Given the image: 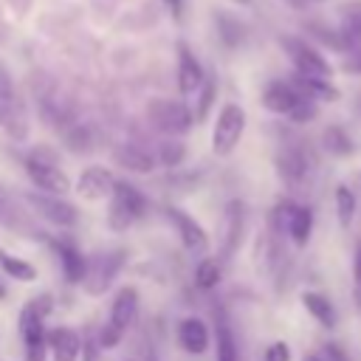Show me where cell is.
Wrapping results in <instances>:
<instances>
[{
  "label": "cell",
  "mask_w": 361,
  "mask_h": 361,
  "mask_svg": "<svg viewBox=\"0 0 361 361\" xmlns=\"http://www.w3.org/2000/svg\"><path fill=\"white\" fill-rule=\"evenodd\" d=\"M223 279V265L217 257H203L195 265V288L197 290H214Z\"/></svg>",
  "instance_id": "28"
},
{
  "label": "cell",
  "mask_w": 361,
  "mask_h": 361,
  "mask_svg": "<svg viewBox=\"0 0 361 361\" xmlns=\"http://www.w3.org/2000/svg\"><path fill=\"white\" fill-rule=\"evenodd\" d=\"M245 133V110L237 102H226L214 118V130H212V152L226 158L237 149L240 138Z\"/></svg>",
  "instance_id": "10"
},
{
  "label": "cell",
  "mask_w": 361,
  "mask_h": 361,
  "mask_svg": "<svg viewBox=\"0 0 361 361\" xmlns=\"http://www.w3.org/2000/svg\"><path fill=\"white\" fill-rule=\"evenodd\" d=\"M307 96L290 82V79H274V82H268L265 87H262V96H259V102H262V107L268 110V113H276V116H285V118H290V113L305 102Z\"/></svg>",
  "instance_id": "12"
},
{
  "label": "cell",
  "mask_w": 361,
  "mask_h": 361,
  "mask_svg": "<svg viewBox=\"0 0 361 361\" xmlns=\"http://www.w3.org/2000/svg\"><path fill=\"white\" fill-rule=\"evenodd\" d=\"M302 361H322V355H313V353H310V355H305Z\"/></svg>",
  "instance_id": "43"
},
{
  "label": "cell",
  "mask_w": 361,
  "mask_h": 361,
  "mask_svg": "<svg viewBox=\"0 0 361 361\" xmlns=\"http://www.w3.org/2000/svg\"><path fill=\"white\" fill-rule=\"evenodd\" d=\"M355 209H358V200H355V192L350 186H336V217H338V226H350L353 217H355Z\"/></svg>",
  "instance_id": "30"
},
{
  "label": "cell",
  "mask_w": 361,
  "mask_h": 361,
  "mask_svg": "<svg viewBox=\"0 0 361 361\" xmlns=\"http://www.w3.org/2000/svg\"><path fill=\"white\" fill-rule=\"evenodd\" d=\"M183 158H186V147L175 138H169L158 147V164H164V166H180Z\"/></svg>",
  "instance_id": "34"
},
{
  "label": "cell",
  "mask_w": 361,
  "mask_h": 361,
  "mask_svg": "<svg viewBox=\"0 0 361 361\" xmlns=\"http://www.w3.org/2000/svg\"><path fill=\"white\" fill-rule=\"evenodd\" d=\"M82 347H85V341H82L79 330H73V327L48 330V350H51L54 361H79Z\"/></svg>",
  "instance_id": "20"
},
{
  "label": "cell",
  "mask_w": 361,
  "mask_h": 361,
  "mask_svg": "<svg viewBox=\"0 0 361 361\" xmlns=\"http://www.w3.org/2000/svg\"><path fill=\"white\" fill-rule=\"evenodd\" d=\"M166 217L172 220V226H175V231H178V237H180V243H183V248L186 251H206L209 248V234L203 231V226L192 217V214H186L183 209H175V206H169L166 209Z\"/></svg>",
  "instance_id": "15"
},
{
  "label": "cell",
  "mask_w": 361,
  "mask_h": 361,
  "mask_svg": "<svg viewBox=\"0 0 361 361\" xmlns=\"http://www.w3.org/2000/svg\"><path fill=\"white\" fill-rule=\"evenodd\" d=\"M161 3H166V8L172 11V17H180V11H183V0H161Z\"/></svg>",
  "instance_id": "40"
},
{
  "label": "cell",
  "mask_w": 361,
  "mask_h": 361,
  "mask_svg": "<svg viewBox=\"0 0 361 361\" xmlns=\"http://www.w3.org/2000/svg\"><path fill=\"white\" fill-rule=\"evenodd\" d=\"M214 96H217V85H214L212 76H206V82H203L200 90H197V104H195V118H197V121H203V118L209 116Z\"/></svg>",
  "instance_id": "32"
},
{
  "label": "cell",
  "mask_w": 361,
  "mask_h": 361,
  "mask_svg": "<svg viewBox=\"0 0 361 361\" xmlns=\"http://www.w3.org/2000/svg\"><path fill=\"white\" fill-rule=\"evenodd\" d=\"M217 31H220L223 45H228V48H237L245 39V25L228 14H217Z\"/></svg>",
  "instance_id": "31"
},
{
  "label": "cell",
  "mask_w": 361,
  "mask_h": 361,
  "mask_svg": "<svg viewBox=\"0 0 361 361\" xmlns=\"http://www.w3.org/2000/svg\"><path fill=\"white\" fill-rule=\"evenodd\" d=\"M290 82L307 96V99H313V102H338L341 99V90L336 87V82L333 79H322V76H305V73H296L293 71V76H290Z\"/></svg>",
  "instance_id": "22"
},
{
  "label": "cell",
  "mask_w": 361,
  "mask_h": 361,
  "mask_svg": "<svg viewBox=\"0 0 361 361\" xmlns=\"http://www.w3.org/2000/svg\"><path fill=\"white\" fill-rule=\"evenodd\" d=\"M6 296H8V290H6L3 285H0V299H6Z\"/></svg>",
  "instance_id": "45"
},
{
  "label": "cell",
  "mask_w": 361,
  "mask_h": 361,
  "mask_svg": "<svg viewBox=\"0 0 361 361\" xmlns=\"http://www.w3.org/2000/svg\"><path fill=\"white\" fill-rule=\"evenodd\" d=\"M147 121L164 135H186L197 118L178 99H152L147 104Z\"/></svg>",
  "instance_id": "7"
},
{
  "label": "cell",
  "mask_w": 361,
  "mask_h": 361,
  "mask_svg": "<svg viewBox=\"0 0 361 361\" xmlns=\"http://www.w3.org/2000/svg\"><path fill=\"white\" fill-rule=\"evenodd\" d=\"M42 240H45V243L51 245V251L56 254L65 282L82 285V279H85V274H87V257L76 248V243L68 240V237H54V234H45Z\"/></svg>",
  "instance_id": "13"
},
{
  "label": "cell",
  "mask_w": 361,
  "mask_h": 361,
  "mask_svg": "<svg viewBox=\"0 0 361 361\" xmlns=\"http://www.w3.org/2000/svg\"><path fill=\"white\" fill-rule=\"evenodd\" d=\"M149 209V200L141 189H135L130 180H116V189L110 195L107 206V226L113 231H127L133 223H138Z\"/></svg>",
  "instance_id": "4"
},
{
  "label": "cell",
  "mask_w": 361,
  "mask_h": 361,
  "mask_svg": "<svg viewBox=\"0 0 361 361\" xmlns=\"http://www.w3.org/2000/svg\"><path fill=\"white\" fill-rule=\"evenodd\" d=\"M0 271H6L17 282H34L39 276V271L34 268V262H28L23 257H14V254H8L3 248H0Z\"/></svg>",
  "instance_id": "29"
},
{
  "label": "cell",
  "mask_w": 361,
  "mask_h": 361,
  "mask_svg": "<svg viewBox=\"0 0 361 361\" xmlns=\"http://www.w3.org/2000/svg\"><path fill=\"white\" fill-rule=\"evenodd\" d=\"M279 48L285 51V56L290 59L296 73L305 76H322V79H333V65L330 59L322 54V48H316L310 39L296 37V34H282L279 37Z\"/></svg>",
  "instance_id": "6"
},
{
  "label": "cell",
  "mask_w": 361,
  "mask_h": 361,
  "mask_svg": "<svg viewBox=\"0 0 361 361\" xmlns=\"http://www.w3.org/2000/svg\"><path fill=\"white\" fill-rule=\"evenodd\" d=\"M0 226H6L8 231H20V234H34V223L25 217L23 206L14 203L11 197L0 195Z\"/></svg>",
  "instance_id": "26"
},
{
  "label": "cell",
  "mask_w": 361,
  "mask_h": 361,
  "mask_svg": "<svg viewBox=\"0 0 361 361\" xmlns=\"http://www.w3.org/2000/svg\"><path fill=\"white\" fill-rule=\"evenodd\" d=\"M28 206L51 226H59V228H73L79 223V209L73 203H68L62 195H51V192H31L28 197Z\"/></svg>",
  "instance_id": "11"
},
{
  "label": "cell",
  "mask_w": 361,
  "mask_h": 361,
  "mask_svg": "<svg viewBox=\"0 0 361 361\" xmlns=\"http://www.w3.org/2000/svg\"><path fill=\"white\" fill-rule=\"evenodd\" d=\"M0 127L14 141H23L28 135V110L6 68H0Z\"/></svg>",
  "instance_id": "9"
},
{
  "label": "cell",
  "mask_w": 361,
  "mask_h": 361,
  "mask_svg": "<svg viewBox=\"0 0 361 361\" xmlns=\"http://www.w3.org/2000/svg\"><path fill=\"white\" fill-rule=\"evenodd\" d=\"M290 347L285 341H271L265 347V361H290Z\"/></svg>",
  "instance_id": "35"
},
{
  "label": "cell",
  "mask_w": 361,
  "mask_h": 361,
  "mask_svg": "<svg viewBox=\"0 0 361 361\" xmlns=\"http://www.w3.org/2000/svg\"><path fill=\"white\" fill-rule=\"evenodd\" d=\"M23 166L28 172V180L39 189V192H51V195H68L71 192V180L59 166V158L54 149L48 147H34L25 158Z\"/></svg>",
  "instance_id": "2"
},
{
  "label": "cell",
  "mask_w": 361,
  "mask_h": 361,
  "mask_svg": "<svg viewBox=\"0 0 361 361\" xmlns=\"http://www.w3.org/2000/svg\"><path fill=\"white\" fill-rule=\"evenodd\" d=\"M245 237V206L243 200H228L226 206V234H223V251L220 257H234Z\"/></svg>",
  "instance_id": "19"
},
{
  "label": "cell",
  "mask_w": 361,
  "mask_h": 361,
  "mask_svg": "<svg viewBox=\"0 0 361 361\" xmlns=\"http://www.w3.org/2000/svg\"><path fill=\"white\" fill-rule=\"evenodd\" d=\"M350 56H353V62H350V68H353L355 73H361V48H358L355 54H350Z\"/></svg>",
  "instance_id": "42"
},
{
  "label": "cell",
  "mask_w": 361,
  "mask_h": 361,
  "mask_svg": "<svg viewBox=\"0 0 361 361\" xmlns=\"http://www.w3.org/2000/svg\"><path fill=\"white\" fill-rule=\"evenodd\" d=\"M203 82H206V73H203L197 56L192 54V48L186 42H180L178 45V90H180V96L197 93Z\"/></svg>",
  "instance_id": "17"
},
{
  "label": "cell",
  "mask_w": 361,
  "mask_h": 361,
  "mask_svg": "<svg viewBox=\"0 0 361 361\" xmlns=\"http://www.w3.org/2000/svg\"><path fill=\"white\" fill-rule=\"evenodd\" d=\"M290 8H296V11H302V8H307L310 3H319V0H285Z\"/></svg>",
  "instance_id": "41"
},
{
  "label": "cell",
  "mask_w": 361,
  "mask_h": 361,
  "mask_svg": "<svg viewBox=\"0 0 361 361\" xmlns=\"http://www.w3.org/2000/svg\"><path fill=\"white\" fill-rule=\"evenodd\" d=\"M322 147L333 158H347L353 152V138L341 124H327L324 133H322Z\"/></svg>",
  "instance_id": "27"
},
{
  "label": "cell",
  "mask_w": 361,
  "mask_h": 361,
  "mask_svg": "<svg viewBox=\"0 0 361 361\" xmlns=\"http://www.w3.org/2000/svg\"><path fill=\"white\" fill-rule=\"evenodd\" d=\"M113 158L121 169L135 172V175H149L158 166V155H152L149 149H144L141 144H118L113 149Z\"/></svg>",
  "instance_id": "21"
},
{
  "label": "cell",
  "mask_w": 361,
  "mask_h": 361,
  "mask_svg": "<svg viewBox=\"0 0 361 361\" xmlns=\"http://www.w3.org/2000/svg\"><path fill=\"white\" fill-rule=\"evenodd\" d=\"M178 344L180 350H186L189 355H203L212 344V330L203 319L197 316H186L178 322Z\"/></svg>",
  "instance_id": "16"
},
{
  "label": "cell",
  "mask_w": 361,
  "mask_h": 361,
  "mask_svg": "<svg viewBox=\"0 0 361 361\" xmlns=\"http://www.w3.org/2000/svg\"><path fill=\"white\" fill-rule=\"evenodd\" d=\"M302 305H305V310H307V313H310L322 327L333 330V327L338 324L336 305H333L324 293H319V290H305V293H302Z\"/></svg>",
  "instance_id": "25"
},
{
  "label": "cell",
  "mask_w": 361,
  "mask_h": 361,
  "mask_svg": "<svg viewBox=\"0 0 361 361\" xmlns=\"http://www.w3.org/2000/svg\"><path fill=\"white\" fill-rule=\"evenodd\" d=\"M231 3H237V6H251V0H231Z\"/></svg>",
  "instance_id": "44"
},
{
  "label": "cell",
  "mask_w": 361,
  "mask_h": 361,
  "mask_svg": "<svg viewBox=\"0 0 361 361\" xmlns=\"http://www.w3.org/2000/svg\"><path fill=\"white\" fill-rule=\"evenodd\" d=\"M141 358H144V361H158V355H155V347H152V341H149V338L144 341V350H141Z\"/></svg>",
  "instance_id": "39"
},
{
  "label": "cell",
  "mask_w": 361,
  "mask_h": 361,
  "mask_svg": "<svg viewBox=\"0 0 361 361\" xmlns=\"http://www.w3.org/2000/svg\"><path fill=\"white\" fill-rule=\"evenodd\" d=\"M138 307H141V299H138L135 288H121L116 293V299L110 305V316H107V322L102 324V330L96 336L102 350H113V347L121 344L124 333L133 327V322L138 316Z\"/></svg>",
  "instance_id": "3"
},
{
  "label": "cell",
  "mask_w": 361,
  "mask_h": 361,
  "mask_svg": "<svg viewBox=\"0 0 361 361\" xmlns=\"http://www.w3.org/2000/svg\"><path fill=\"white\" fill-rule=\"evenodd\" d=\"M274 166H276V175L282 178V183L288 186H305L316 169V155L313 149L305 144V141H285L279 149H276V158H274Z\"/></svg>",
  "instance_id": "5"
},
{
  "label": "cell",
  "mask_w": 361,
  "mask_h": 361,
  "mask_svg": "<svg viewBox=\"0 0 361 361\" xmlns=\"http://www.w3.org/2000/svg\"><path fill=\"white\" fill-rule=\"evenodd\" d=\"M214 353H217V361H240L234 327L220 307L214 310Z\"/></svg>",
  "instance_id": "23"
},
{
  "label": "cell",
  "mask_w": 361,
  "mask_h": 361,
  "mask_svg": "<svg viewBox=\"0 0 361 361\" xmlns=\"http://www.w3.org/2000/svg\"><path fill=\"white\" fill-rule=\"evenodd\" d=\"M45 347H48V341L45 344H28L25 347V361H45Z\"/></svg>",
  "instance_id": "38"
},
{
  "label": "cell",
  "mask_w": 361,
  "mask_h": 361,
  "mask_svg": "<svg viewBox=\"0 0 361 361\" xmlns=\"http://www.w3.org/2000/svg\"><path fill=\"white\" fill-rule=\"evenodd\" d=\"M116 180L118 178H113V172L107 166H99V164L85 166L76 178V195L85 200H110Z\"/></svg>",
  "instance_id": "14"
},
{
  "label": "cell",
  "mask_w": 361,
  "mask_h": 361,
  "mask_svg": "<svg viewBox=\"0 0 361 361\" xmlns=\"http://www.w3.org/2000/svg\"><path fill=\"white\" fill-rule=\"evenodd\" d=\"M338 31L344 39L347 54L361 48V0H341L338 3Z\"/></svg>",
  "instance_id": "18"
},
{
  "label": "cell",
  "mask_w": 361,
  "mask_h": 361,
  "mask_svg": "<svg viewBox=\"0 0 361 361\" xmlns=\"http://www.w3.org/2000/svg\"><path fill=\"white\" fill-rule=\"evenodd\" d=\"M20 336H23V344H45L48 341V333H45V316L31 305L25 302L23 310H20Z\"/></svg>",
  "instance_id": "24"
},
{
  "label": "cell",
  "mask_w": 361,
  "mask_h": 361,
  "mask_svg": "<svg viewBox=\"0 0 361 361\" xmlns=\"http://www.w3.org/2000/svg\"><path fill=\"white\" fill-rule=\"evenodd\" d=\"M353 282H355V302L361 305V240L355 243V254H353Z\"/></svg>",
  "instance_id": "36"
},
{
  "label": "cell",
  "mask_w": 361,
  "mask_h": 361,
  "mask_svg": "<svg viewBox=\"0 0 361 361\" xmlns=\"http://www.w3.org/2000/svg\"><path fill=\"white\" fill-rule=\"evenodd\" d=\"M268 231L276 240L288 237L290 245L305 248L313 234V209L293 200H279L268 214Z\"/></svg>",
  "instance_id": "1"
},
{
  "label": "cell",
  "mask_w": 361,
  "mask_h": 361,
  "mask_svg": "<svg viewBox=\"0 0 361 361\" xmlns=\"http://www.w3.org/2000/svg\"><path fill=\"white\" fill-rule=\"evenodd\" d=\"M127 262V251L124 248H113V251H102L96 257L87 259V274L82 279V288L87 290V296H102L113 288L116 276L124 271Z\"/></svg>",
  "instance_id": "8"
},
{
  "label": "cell",
  "mask_w": 361,
  "mask_h": 361,
  "mask_svg": "<svg viewBox=\"0 0 361 361\" xmlns=\"http://www.w3.org/2000/svg\"><path fill=\"white\" fill-rule=\"evenodd\" d=\"M322 361H350V355L336 344V341H327L322 347Z\"/></svg>",
  "instance_id": "37"
},
{
  "label": "cell",
  "mask_w": 361,
  "mask_h": 361,
  "mask_svg": "<svg viewBox=\"0 0 361 361\" xmlns=\"http://www.w3.org/2000/svg\"><path fill=\"white\" fill-rule=\"evenodd\" d=\"M65 144L73 149V152H87L93 147V135L85 124H73L65 130Z\"/></svg>",
  "instance_id": "33"
}]
</instances>
